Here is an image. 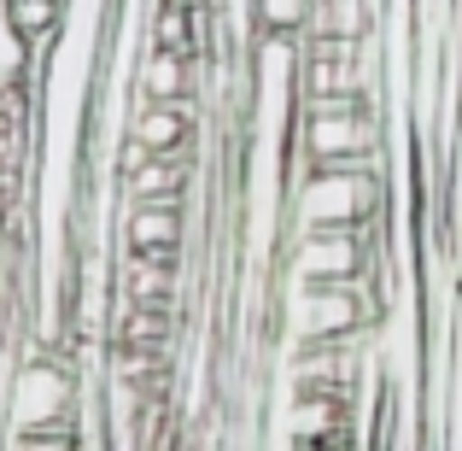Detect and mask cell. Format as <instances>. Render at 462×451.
<instances>
[{
	"label": "cell",
	"instance_id": "obj_3",
	"mask_svg": "<svg viewBox=\"0 0 462 451\" xmlns=\"http://www.w3.org/2000/svg\"><path fill=\"white\" fill-rule=\"evenodd\" d=\"M351 428V399L339 393H293L287 405V440H339Z\"/></svg>",
	"mask_w": 462,
	"mask_h": 451
},
{
	"label": "cell",
	"instance_id": "obj_6",
	"mask_svg": "<svg viewBox=\"0 0 462 451\" xmlns=\"http://www.w3.org/2000/svg\"><path fill=\"white\" fill-rule=\"evenodd\" d=\"M135 89L147 106H176L193 94V59L164 53V47H147V59L135 65Z\"/></svg>",
	"mask_w": 462,
	"mask_h": 451
},
{
	"label": "cell",
	"instance_id": "obj_1",
	"mask_svg": "<svg viewBox=\"0 0 462 451\" xmlns=\"http://www.w3.org/2000/svg\"><path fill=\"white\" fill-rule=\"evenodd\" d=\"M77 422H82L77 363L65 352L30 346L23 370L6 381V428L12 434H77Z\"/></svg>",
	"mask_w": 462,
	"mask_h": 451
},
{
	"label": "cell",
	"instance_id": "obj_2",
	"mask_svg": "<svg viewBox=\"0 0 462 451\" xmlns=\"http://www.w3.org/2000/svg\"><path fill=\"white\" fill-rule=\"evenodd\" d=\"M287 323H293L299 346H322V340H351L363 328H374L369 305L357 299V276L339 287H293L287 299Z\"/></svg>",
	"mask_w": 462,
	"mask_h": 451
},
{
	"label": "cell",
	"instance_id": "obj_9",
	"mask_svg": "<svg viewBox=\"0 0 462 451\" xmlns=\"http://www.w3.org/2000/svg\"><path fill=\"white\" fill-rule=\"evenodd\" d=\"M293 451H346L339 440H293Z\"/></svg>",
	"mask_w": 462,
	"mask_h": 451
},
{
	"label": "cell",
	"instance_id": "obj_5",
	"mask_svg": "<svg viewBox=\"0 0 462 451\" xmlns=\"http://www.w3.org/2000/svg\"><path fill=\"white\" fill-rule=\"evenodd\" d=\"M188 182H193V158L170 153V158H147L135 176H124V188H129V205H181Z\"/></svg>",
	"mask_w": 462,
	"mask_h": 451
},
{
	"label": "cell",
	"instance_id": "obj_8",
	"mask_svg": "<svg viewBox=\"0 0 462 451\" xmlns=\"http://www.w3.org/2000/svg\"><path fill=\"white\" fill-rule=\"evenodd\" d=\"M6 451H77V434H12Z\"/></svg>",
	"mask_w": 462,
	"mask_h": 451
},
{
	"label": "cell",
	"instance_id": "obj_7",
	"mask_svg": "<svg viewBox=\"0 0 462 451\" xmlns=\"http://www.w3.org/2000/svg\"><path fill=\"white\" fill-rule=\"evenodd\" d=\"M147 47H164V53L199 59V30H193V0H152V30Z\"/></svg>",
	"mask_w": 462,
	"mask_h": 451
},
{
	"label": "cell",
	"instance_id": "obj_4",
	"mask_svg": "<svg viewBox=\"0 0 462 451\" xmlns=\"http://www.w3.org/2000/svg\"><path fill=\"white\" fill-rule=\"evenodd\" d=\"M181 235V205H129L124 211V247L129 252H158V258H176Z\"/></svg>",
	"mask_w": 462,
	"mask_h": 451
}]
</instances>
